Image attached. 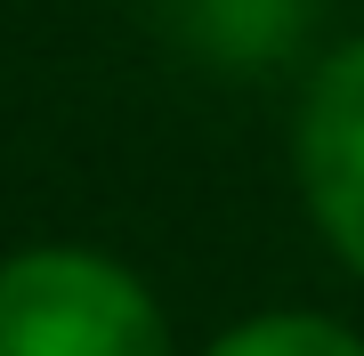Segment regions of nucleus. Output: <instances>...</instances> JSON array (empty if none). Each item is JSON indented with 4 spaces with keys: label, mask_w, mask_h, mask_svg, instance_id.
Segmentation results:
<instances>
[{
    "label": "nucleus",
    "mask_w": 364,
    "mask_h": 356,
    "mask_svg": "<svg viewBox=\"0 0 364 356\" xmlns=\"http://www.w3.org/2000/svg\"><path fill=\"white\" fill-rule=\"evenodd\" d=\"M0 356H170L162 308L97 251H16L0 267Z\"/></svg>",
    "instance_id": "nucleus-1"
},
{
    "label": "nucleus",
    "mask_w": 364,
    "mask_h": 356,
    "mask_svg": "<svg viewBox=\"0 0 364 356\" xmlns=\"http://www.w3.org/2000/svg\"><path fill=\"white\" fill-rule=\"evenodd\" d=\"M299 195L340 259L364 276V41L316 65L308 106H299Z\"/></svg>",
    "instance_id": "nucleus-2"
},
{
    "label": "nucleus",
    "mask_w": 364,
    "mask_h": 356,
    "mask_svg": "<svg viewBox=\"0 0 364 356\" xmlns=\"http://www.w3.org/2000/svg\"><path fill=\"white\" fill-rule=\"evenodd\" d=\"M178 49L210 65H275L299 33H308L316 0H154Z\"/></svg>",
    "instance_id": "nucleus-3"
},
{
    "label": "nucleus",
    "mask_w": 364,
    "mask_h": 356,
    "mask_svg": "<svg viewBox=\"0 0 364 356\" xmlns=\"http://www.w3.org/2000/svg\"><path fill=\"white\" fill-rule=\"evenodd\" d=\"M210 356H364V340L348 324L332 316H299V308H284V316H251L210 340Z\"/></svg>",
    "instance_id": "nucleus-4"
}]
</instances>
